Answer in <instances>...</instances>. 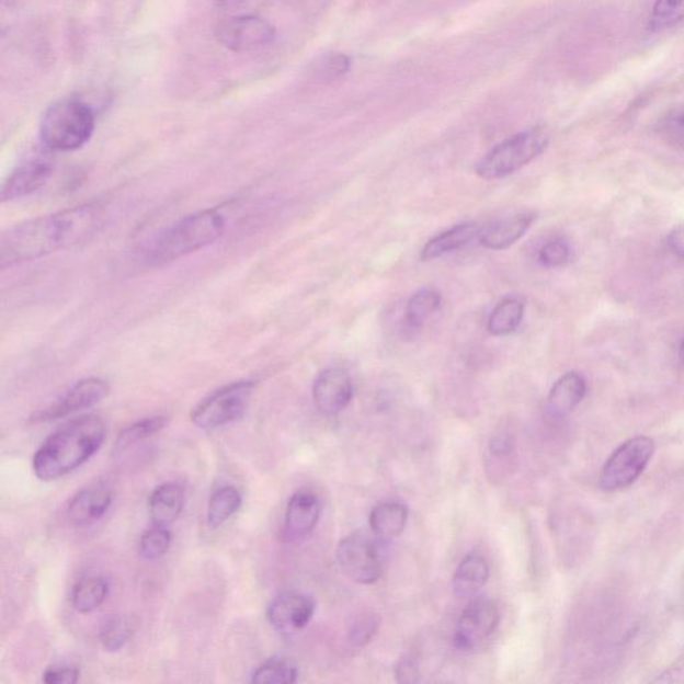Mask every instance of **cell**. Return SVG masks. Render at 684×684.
I'll return each mask as SVG.
<instances>
[{
	"label": "cell",
	"mask_w": 684,
	"mask_h": 684,
	"mask_svg": "<svg viewBox=\"0 0 684 684\" xmlns=\"http://www.w3.org/2000/svg\"><path fill=\"white\" fill-rule=\"evenodd\" d=\"M668 246L671 252L684 260V223L676 225L675 228L670 231Z\"/></svg>",
	"instance_id": "obj_36"
},
{
	"label": "cell",
	"mask_w": 684,
	"mask_h": 684,
	"mask_svg": "<svg viewBox=\"0 0 684 684\" xmlns=\"http://www.w3.org/2000/svg\"><path fill=\"white\" fill-rule=\"evenodd\" d=\"M298 677L297 665L288 659L276 658L262 663L256 668L253 675V683L261 684H290L296 683Z\"/></svg>",
	"instance_id": "obj_30"
},
{
	"label": "cell",
	"mask_w": 684,
	"mask_h": 684,
	"mask_svg": "<svg viewBox=\"0 0 684 684\" xmlns=\"http://www.w3.org/2000/svg\"><path fill=\"white\" fill-rule=\"evenodd\" d=\"M228 216L218 207L201 210L163 229L146 249L152 264H164L212 246L225 235Z\"/></svg>",
	"instance_id": "obj_3"
},
{
	"label": "cell",
	"mask_w": 684,
	"mask_h": 684,
	"mask_svg": "<svg viewBox=\"0 0 684 684\" xmlns=\"http://www.w3.org/2000/svg\"><path fill=\"white\" fill-rule=\"evenodd\" d=\"M418 665L411 659L400 662L396 671L397 681L404 683L418 682Z\"/></svg>",
	"instance_id": "obj_37"
},
{
	"label": "cell",
	"mask_w": 684,
	"mask_h": 684,
	"mask_svg": "<svg viewBox=\"0 0 684 684\" xmlns=\"http://www.w3.org/2000/svg\"><path fill=\"white\" fill-rule=\"evenodd\" d=\"M114 493L106 482L98 481L78 491L67 506V516L77 527L101 521L113 504Z\"/></svg>",
	"instance_id": "obj_15"
},
{
	"label": "cell",
	"mask_w": 684,
	"mask_h": 684,
	"mask_svg": "<svg viewBox=\"0 0 684 684\" xmlns=\"http://www.w3.org/2000/svg\"><path fill=\"white\" fill-rule=\"evenodd\" d=\"M102 221V212L93 205L27 219L0 237V266L26 264L78 246L93 237Z\"/></svg>",
	"instance_id": "obj_1"
},
{
	"label": "cell",
	"mask_w": 684,
	"mask_h": 684,
	"mask_svg": "<svg viewBox=\"0 0 684 684\" xmlns=\"http://www.w3.org/2000/svg\"><path fill=\"white\" fill-rule=\"evenodd\" d=\"M216 36L230 52L248 53L271 45L276 38V29L259 15H238L219 23Z\"/></svg>",
	"instance_id": "obj_9"
},
{
	"label": "cell",
	"mask_w": 684,
	"mask_h": 684,
	"mask_svg": "<svg viewBox=\"0 0 684 684\" xmlns=\"http://www.w3.org/2000/svg\"><path fill=\"white\" fill-rule=\"evenodd\" d=\"M254 390L255 383L249 380L225 385L194 408L193 424L204 431H214L235 423L246 414Z\"/></svg>",
	"instance_id": "obj_6"
},
{
	"label": "cell",
	"mask_w": 684,
	"mask_h": 684,
	"mask_svg": "<svg viewBox=\"0 0 684 684\" xmlns=\"http://www.w3.org/2000/svg\"><path fill=\"white\" fill-rule=\"evenodd\" d=\"M680 358H681V362L684 364V341L682 342V345H681Z\"/></svg>",
	"instance_id": "obj_40"
},
{
	"label": "cell",
	"mask_w": 684,
	"mask_h": 684,
	"mask_svg": "<svg viewBox=\"0 0 684 684\" xmlns=\"http://www.w3.org/2000/svg\"><path fill=\"white\" fill-rule=\"evenodd\" d=\"M168 425V419L164 417H152L137 421L125 428L117 437L114 445V455L125 454L126 451L134 447L146 438L157 435L164 426Z\"/></svg>",
	"instance_id": "obj_26"
},
{
	"label": "cell",
	"mask_w": 684,
	"mask_h": 684,
	"mask_svg": "<svg viewBox=\"0 0 684 684\" xmlns=\"http://www.w3.org/2000/svg\"><path fill=\"white\" fill-rule=\"evenodd\" d=\"M442 304V295L435 289H420L409 298L406 309L408 327L421 328Z\"/></svg>",
	"instance_id": "obj_27"
},
{
	"label": "cell",
	"mask_w": 684,
	"mask_h": 684,
	"mask_svg": "<svg viewBox=\"0 0 684 684\" xmlns=\"http://www.w3.org/2000/svg\"><path fill=\"white\" fill-rule=\"evenodd\" d=\"M571 249L565 240H552L542 247L539 261L547 267L565 265L570 260Z\"/></svg>",
	"instance_id": "obj_34"
},
{
	"label": "cell",
	"mask_w": 684,
	"mask_h": 684,
	"mask_svg": "<svg viewBox=\"0 0 684 684\" xmlns=\"http://www.w3.org/2000/svg\"><path fill=\"white\" fill-rule=\"evenodd\" d=\"M54 164L47 157L35 156L22 161L11 171L2 186V201H16L38 192L50 181Z\"/></svg>",
	"instance_id": "obj_13"
},
{
	"label": "cell",
	"mask_w": 684,
	"mask_h": 684,
	"mask_svg": "<svg viewBox=\"0 0 684 684\" xmlns=\"http://www.w3.org/2000/svg\"><path fill=\"white\" fill-rule=\"evenodd\" d=\"M588 394L584 377L570 372L555 383L548 396V411L554 418H565L583 401Z\"/></svg>",
	"instance_id": "obj_18"
},
{
	"label": "cell",
	"mask_w": 684,
	"mask_h": 684,
	"mask_svg": "<svg viewBox=\"0 0 684 684\" xmlns=\"http://www.w3.org/2000/svg\"><path fill=\"white\" fill-rule=\"evenodd\" d=\"M675 121L677 125L684 128V112L677 115Z\"/></svg>",
	"instance_id": "obj_39"
},
{
	"label": "cell",
	"mask_w": 684,
	"mask_h": 684,
	"mask_svg": "<svg viewBox=\"0 0 684 684\" xmlns=\"http://www.w3.org/2000/svg\"><path fill=\"white\" fill-rule=\"evenodd\" d=\"M170 546L171 533L168 527L155 524L140 536L139 554L145 560L156 561L168 554Z\"/></svg>",
	"instance_id": "obj_31"
},
{
	"label": "cell",
	"mask_w": 684,
	"mask_h": 684,
	"mask_svg": "<svg viewBox=\"0 0 684 684\" xmlns=\"http://www.w3.org/2000/svg\"><path fill=\"white\" fill-rule=\"evenodd\" d=\"M94 130V110L78 98H64L42 115L39 136L46 149L67 152L83 148Z\"/></svg>",
	"instance_id": "obj_4"
},
{
	"label": "cell",
	"mask_w": 684,
	"mask_h": 684,
	"mask_svg": "<svg viewBox=\"0 0 684 684\" xmlns=\"http://www.w3.org/2000/svg\"><path fill=\"white\" fill-rule=\"evenodd\" d=\"M499 608L487 597L474 598L464 608L455 632V645L460 650H474L485 643L497 630Z\"/></svg>",
	"instance_id": "obj_11"
},
{
	"label": "cell",
	"mask_w": 684,
	"mask_h": 684,
	"mask_svg": "<svg viewBox=\"0 0 684 684\" xmlns=\"http://www.w3.org/2000/svg\"><path fill=\"white\" fill-rule=\"evenodd\" d=\"M81 676L76 665H53L43 673V682L47 684H64V683H77Z\"/></svg>",
	"instance_id": "obj_35"
},
{
	"label": "cell",
	"mask_w": 684,
	"mask_h": 684,
	"mask_svg": "<svg viewBox=\"0 0 684 684\" xmlns=\"http://www.w3.org/2000/svg\"><path fill=\"white\" fill-rule=\"evenodd\" d=\"M134 632L133 622L125 616H109L102 623L100 630V640L109 652H118L128 643Z\"/></svg>",
	"instance_id": "obj_29"
},
{
	"label": "cell",
	"mask_w": 684,
	"mask_h": 684,
	"mask_svg": "<svg viewBox=\"0 0 684 684\" xmlns=\"http://www.w3.org/2000/svg\"><path fill=\"white\" fill-rule=\"evenodd\" d=\"M480 228L474 223L460 224L447 231H443L432 240L425 243V247L421 249L420 259L423 261L436 260L438 256L456 252L469 242H472L476 237H479Z\"/></svg>",
	"instance_id": "obj_20"
},
{
	"label": "cell",
	"mask_w": 684,
	"mask_h": 684,
	"mask_svg": "<svg viewBox=\"0 0 684 684\" xmlns=\"http://www.w3.org/2000/svg\"><path fill=\"white\" fill-rule=\"evenodd\" d=\"M216 2L225 9H237L246 3L247 0H216Z\"/></svg>",
	"instance_id": "obj_38"
},
{
	"label": "cell",
	"mask_w": 684,
	"mask_h": 684,
	"mask_svg": "<svg viewBox=\"0 0 684 684\" xmlns=\"http://www.w3.org/2000/svg\"><path fill=\"white\" fill-rule=\"evenodd\" d=\"M353 397V383L350 374L342 368H328L317 376L314 384V400L323 414H338L350 406Z\"/></svg>",
	"instance_id": "obj_14"
},
{
	"label": "cell",
	"mask_w": 684,
	"mask_h": 684,
	"mask_svg": "<svg viewBox=\"0 0 684 684\" xmlns=\"http://www.w3.org/2000/svg\"><path fill=\"white\" fill-rule=\"evenodd\" d=\"M106 438V425L95 414L72 419L46 438L33 457V470L42 481L64 478L82 467Z\"/></svg>",
	"instance_id": "obj_2"
},
{
	"label": "cell",
	"mask_w": 684,
	"mask_h": 684,
	"mask_svg": "<svg viewBox=\"0 0 684 684\" xmlns=\"http://www.w3.org/2000/svg\"><path fill=\"white\" fill-rule=\"evenodd\" d=\"M185 504V492L176 482H164L157 487L149 499L151 522L162 527H169L181 516Z\"/></svg>",
	"instance_id": "obj_19"
},
{
	"label": "cell",
	"mask_w": 684,
	"mask_h": 684,
	"mask_svg": "<svg viewBox=\"0 0 684 684\" xmlns=\"http://www.w3.org/2000/svg\"><path fill=\"white\" fill-rule=\"evenodd\" d=\"M523 316V301L515 297L505 298L492 310L487 323L488 332L492 335L511 334L521 326Z\"/></svg>",
	"instance_id": "obj_25"
},
{
	"label": "cell",
	"mask_w": 684,
	"mask_h": 684,
	"mask_svg": "<svg viewBox=\"0 0 684 684\" xmlns=\"http://www.w3.org/2000/svg\"><path fill=\"white\" fill-rule=\"evenodd\" d=\"M321 515L320 499L314 492L298 491L286 506L284 539L297 542L304 539L316 528Z\"/></svg>",
	"instance_id": "obj_16"
},
{
	"label": "cell",
	"mask_w": 684,
	"mask_h": 684,
	"mask_svg": "<svg viewBox=\"0 0 684 684\" xmlns=\"http://www.w3.org/2000/svg\"><path fill=\"white\" fill-rule=\"evenodd\" d=\"M378 626H380V618L377 615L362 616V618L353 623L350 635H347L351 645L354 647L368 645L372 638L375 637Z\"/></svg>",
	"instance_id": "obj_33"
},
{
	"label": "cell",
	"mask_w": 684,
	"mask_h": 684,
	"mask_svg": "<svg viewBox=\"0 0 684 684\" xmlns=\"http://www.w3.org/2000/svg\"><path fill=\"white\" fill-rule=\"evenodd\" d=\"M242 504L240 491L233 486L217 488L212 493L209 505H207V524L213 529L221 527L223 524L233 517Z\"/></svg>",
	"instance_id": "obj_24"
},
{
	"label": "cell",
	"mask_w": 684,
	"mask_h": 684,
	"mask_svg": "<svg viewBox=\"0 0 684 684\" xmlns=\"http://www.w3.org/2000/svg\"><path fill=\"white\" fill-rule=\"evenodd\" d=\"M684 22V0H656L649 22L651 33H661Z\"/></svg>",
	"instance_id": "obj_28"
},
{
	"label": "cell",
	"mask_w": 684,
	"mask_h": 684,
	"mask_svg": "<svg viewBox=\"0 0 684 684\" xmlns=\"http://www.w3.org/2000/svg\"><path fill=\"white\" fill-rule=\"evenodd\" d=\"M351 70V59L344 54L329 53L316 60L314 75L321 81H334Z\"/></svg>",
	"instance_id": "obj_32"
},
{
	"label": "cell",
	"mask_w": 684,
	"mask_h": 684,
	"mask_svg": "<svg viewBox=\"0 0 684 684\" xmlns=\"http://www.w3.org/2000/svg\"><path fill=\"white\" fill-rule=\"evenodd\" d=\"M488 577H490V567L487 560L481 555L470 554L457 567L452 588L457 597H472L485 588Z\"/></svg>",
	"instance_id": "obj_21"
},
{
	"label": "cell",
	"mask_w": 684,
	"mask_h": 684,
	"mask_svg": "<svg viewBox=\"0 0 684 684\" xmlns=\"http://www.w3.org/2000/svg\"><path fill=\"white\" fill-rule=\"evenodd\" d=\"M316 603L308 595L284 592L269 604L266 616L274 630L281 634H296L304 630L314 618Z\"/></svg>",
	"instance_id": "obj_12"
},
{
	"label": "cell",
	"mask_w": 684,
	"mask_h": 684,
	"mask_svg": "<svg viewBox=\"0 0 684 684\" xmlns=\"http://www.w3.org/2000/svg\"><path fill=\"white\" fill-rule=\"evenodd\" d=\"M110 592V582L105 577H88L79 580L72 589V607L79 614H90L105 603Z\"/></svg>",
	"instance_id": "obj_23"
},
{
	"label": "cell",
	"mask_w": 684,
	"mask_h": 684,
	"mask_svg": "<svg viewBox=\"0 0 684 684\" xmlns=\"http://www.w3.org/2000/svg\"><path fill=\"white\" fill-rule=\"evenodd\" d=\"M408 522V509L399 502L377 504L371 512L372 534L378 539L390 540L402 534Z\"/></svg>",
	"instance_id": "obj_22"
},
{
	"label": "cell",
	"mask_w": 684,
	"mask_h": 684,
	"mask_svg": "<svg viewBox=\"0 0 684 684\" xmlns=\"http://www.w3.org/2000/svg\"><path fill=\"white\" fill-rule=\"evenodd\" d=\"M535 219L534 214H517L511 218L502 219L481 229L479 242L482 247L491 250H504L527 233L529 226Z\"/></svg>",
	"instance_id": "obj_17"
},
{
	"label": "cell",
	"mask_w": 684,
	"mask_h": 684,
	"mask_svg": "<svg viewBox=\"0 0 684 684\" xmlns=\"http://www.w3.org/2000/svg\"><path fill=\"white\" fill-rule=\"evenodd\" d=\"M335 559L347 579L358 584H374L381 577V555L374 534L354 533L340 542Z\"/></svg>",
	"instance_id": "obj_8"
},
{
	"label": "cell",
	"mask_w": 684,
	"mask_h": 684,
	"mask_svg": "<svg viewBox=\"0 0 684 684\" xmlns=\"http://www.w3.org/2000/svg\"><path fill=\"white\" fill-rule=\"evenodd\" d=\"M548 144L549 136L545 128L518 133L487 152L476 164V173L485 180L503 179L543 155Z\"/></svg>",
	"instance_id": "obj_5"
},
{
	"label": "cell",
	"mask_w": 684,
	"mask_h": 684,
	"mask_svg": "<svg viewBox=\"0 0 684 684\" xmlns=\"http://www.w3.org/2000/svg\"><path fill=\"white\" fill-rule=\"evenodd\" d=\"M656 444L650 437L638 436L627 440L608 457L601 474L603 491L626 490L639 479L652 459Z\"/></svg>",
	"instance_id": "obj_7"
},
{
	"label": "cell",
	"mask_w": 684,
	"mask_h": 684,
	"mask_svg": "<svg viewBox=\"0 0 684 684\" xmlns=\"http://www.w3.org/2000/svg\"><path fill=\"white\" fill-rule=\"evenodd\" d=\"M110 394V384L100 377L83 378L72 385L70 389L66 390V394L59 397V399L53 402L42 411L36 412L32 417V423H50V421L64 419L70 417L84 409H89L96 404H100L102 400H105Z\"/></svg>",
	"instance_id": "obj_10"
}]
</instances>
